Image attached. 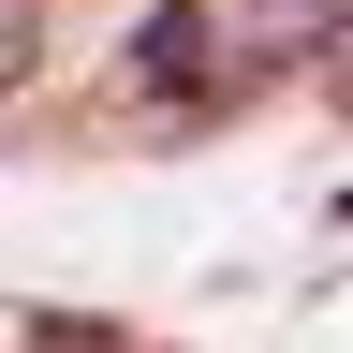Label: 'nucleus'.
<instances>
[{
	"label": "nucleus",
	"mask_w": 353,
	"mask_h": 353,
	"mask_svg": "<svg viewBox=\"0 0 353 353\" xmlns=\"http://www.w3.org/2000/svg\"><path fill=\"white\" fill-rule=\"evenodd\" d=\"M132 88L176 118H206V103H236V59H221V30H206V0H162L148 30H132Z\"/></svg>",
	"instance_id": "f257e3e1"
},
{
	"label": "nucleus",
	"mask_w": 353,
	"mask_h": 353,
	"mask_svg": "<svg viewBox=\"0 0 353 353\" xmlns=\"http://www.w3.org/2000/svg\"><path fill=\"white\" fill-rule=\"evenodd\" d=\"M206 30H221V59H236V88H250V74H280L294 44H324L339 0H206Z\"/></svg>",
	"instance_id": "f03ea898"
},
{
	"label": "nucleus",
	"mask_w": 353,
	"mask_h": 353,
	"mask_svg": "<svg viewBox=\"0 0 353 353\" xmlns=\"http://www.w3.org/2000/svg\"><path fill=\"white\" fill-rule=\"evenodd\" d=\"M30 59H44V0H0V88H30Z\"/></svg>",
	"instance_id": "7ed1b4c3"
}]
</instances>
